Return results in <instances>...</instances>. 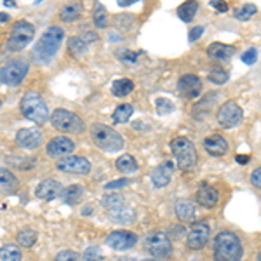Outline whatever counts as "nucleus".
I'll list each match as a JSON object with an SVG mask.
<instances>
[{"mask_svg": "<svg viewBox=\"0 0 261 261\" xmlns=\"http://www.w3.org/2000/svg\"><path fill=\"white\" fill-rule=\"evenodd\" d=\"M197 202L204 207H216L218 202H220V192L214 187L207 183H202L199 188H197Z\"/></svg>", "mask_w": 261, "mask_h": 261, "instance_id": "a211bd4d", "label": "nucleus"}, {"mask_svg": "<svg viewBox=\"0 0 261 261\" xmlns=\"http://www.w3.org/2000/svg\"><path fill=\"white\" fill-rule=\"evenodd\" d=\"M129 181L127 179H117V181H112V183L105 185V190H115V188H122V187H127Z\"/></svg>", "mask_w": 261, "mask_h": 261, "instance_id": "79ce46f5", "label": "nucleus"}, {"mask_svg": "<svg viewBox=\"0 0 261 261\" xmlns=\"http://www.w3.org/2000/svg\"><path fill=\"white\" fill-rule=\"evenodd\" d=\"M91 140L105 151H119L124 148V138L115 129L105 124H94L91 127Z\"/></svg>", "mask_w": 261, "mask_h": 261, "instance_id": "20e7f679", "label": "nucleus"}, {"mask_svg": "<svg viewBox=\"0 0 261 261\" xmlns=\"http://www.w3.org/2000/svg\"><path fill=\"white\" fill-rule=\"evenodd\" d=\"M155 107H157V112L161 115H169V113L174 112V105L171 103L169 99L166 98H157L155 99Z\"/></svg>", "mask_w": 261, "mask_h": 261, "instance_id": "c9c22d12", "label": "nucleus"}, {"mask_svg": "<svg viewBox=\"0 0 261 261\" xmlns=\"http://www.w3.org/2000/svg\"><path fill=\"white\" fill-rule=\"evenodd\" d=\"M138 54H140V53H124V56H125V58H122V60L134 63V61H136V56H138Z\"/></svg>", "mask_w": 261, "mask_h": 261, "instance_id": "49530a36", "label": "nucleus"}, {"mask_svg": "<svg viewBox=\"0 0 261 261\" xmlns=\"http://www.w3.org/2000/svg\"><path fill=\"white\" fill-rule=\"evenodd\" d=\"M103 207L110 214H115V213H119L120 209L125 207V200L119 193H115V195H107L103 199Z\"/></svg>", "mask_w": 261, "mask_h": 261, "instance_id": "bb28decb", "label": "nucleus"}, {"mask_svg": "<svg viewBox=\"0 0 261 261\" xmlns=\"http://www.w3.org/2000/svg\"><path fill=\"white\" fill-rule=\"evenodd\" d=\"M138 242V235L129 230H115L107 237V246L115 251H127Z\"/></svg>", "mask_w": 261, "mask_h": 261, "instance_id": "f8f14e48", "label": "nucleus"}, {"mask_svg": "<svg viewBox=\"0 0 261 261\" xmlns=\"http://www.w3.org/2000/svg\"><path fill=\"white\" fill-rule=\"evenodd\" d=\"M197 11H199V2H185L178 7V16L181 21L190 23V21L195 18Z\"/></svg>", "mask_w": 261, "mask_h": 261, "instance_id": "cd10ccee", "label": "nucleus"}, {"mask_svg": "<svg viewBox=\"0 0 261 261\" xmlns=\"http://www.w3.org/2000/svg\"><path fill=\"white\" fill-rule=\"evenodd\" d=\"M58 169L70 174H89L91 172V162L86 157H75L68 155L58 161Z\"/></svg>", "mask_w": 261, "mask_h": 261, "instance_id": "ddd939ff", "label": "nucleus"}, {"mask_svg": "<svg viewBox=\"0 0 261 261\" xmlns=\"http://www.w3.org/2000/svg\"><path fill=\"white\" fill-rule=\"evenodd\" d=\"M82 14V4L75 2V4H70V6H65L60 12V19L65 21V23H73L81 18Z\"/></svg>", "mask_w": 261, "mask_h": 261, "instance_id": "393cba45", "label": "nucleus"}, {"mask_svg": "<svg viewBox=\"0 0 261 261\" xmlns=\"http://www.w3.org/2000/svg\"><path fill=\"white\" fill-rule=\"evenodd\" d=\"M110 218H112V220H115V221H120V223H127V221H133L134 220V214H133V211H130V209L124 207V209H120L119 213L110 214Z\"/></svg>", "mask_w": 261, "mask_h": 261, "instance_id": "4c0bfd02", "label": "nucleus"}, {"mask_svg": "<svg viewBox=\"0 0 261 261\" xmlns=\"http://www.w3.org/2000/svg\"><path fill=\"white\" fill-rule=\"evenodd\" d=\"M138 2V0H119V6L120 7H125V6H130V4Z\"/></svg>", "mask_w": 261, "mask_h": 261, "instance_id": "09e8293b", "label": "nucleus"}, {"mask_svg": "<svg viewBox=\"0 0 261 261\" xmlns=\"http://www.w3.org/2000/svg\"><path fill=\"white\" fill-rule=\"evenodd\" d=\"M28 63L23 61V60H18V61H11L7 63L6 66L0 68V82L6 84V86H19L21 82L24 81L28 73Z\"/></svg>", "mask_w": 261, "mask_h": 261, "instance_id": "1a4fd4ad", "label": "nucleus"}, {"mask_svg": "<svg viewBox=\"0 0 261 261\" xmlns=\"http://www.w3.org/2000/svg\"><path fill=\"white\" fill-rule=\"evenodd\" d=\"M133 89H134V82L129 81V79H119V81L112 84V92L115 96H119V98L127 96L129 92H133Z\"/></svg>", "mask_w": 261, "mask_h": 261, "instance_id": "c85d7f7f", "label": "nucleus"}, {"mask_svg": "<svg viewBox=\"0 0 261 261\" xmlns=\"http://www.w3.org/2000/svg\"><path fill=\"white\" fill-rule=\"evenodd\" d=\"M115 166L117 171H120L122 174H134L138 171V162L134 161L133 155H122V157L117 159Z\"/></svg>", "mask_w": 261, "mask_h": 261, "instance_id": "a878e982", "label": "nucleus"}, {"mask_svg": "<svg viewBox=\"0 0 261 261\" xmlns=\"http://www.w3.org/2000/svg\"><path fill=\"white\" fill-rule=\"evenodd\" d=\"M68 44H70V53L73 54L75 58H82L84 54L87 53V44L81 37H71L68 40Z\"/></svg>", "mask_w": 261, "mask_h": 261, "instance_id": "2f4dec72", "label": "nucleus"}, {"mask_svg": "<svg viewBox=\"0 0 261 261\" xmlns=\"http://www.w3.org/2000/svg\"><path fill=\"white\" fill-rule=\"evenodd\" d=\"M19 188V181L9 169L0 167V193H14Z\"/></svg>", "mask_w": 261, "mask_h": 261, "instance_id": "4be33fe9", "label": "nucleus"}, {"mask_svg": "<svg viewBox=\"0 0 261 261\" xmlns=\"http://www.w3.org/2000/svg\"><path fill=\"white\" fill-rule=\"evenodd\" d=\"M16 141H18V145L23 146L24 150H35L42 145L44 138H42V134L37 129L24 127V129L18 130V134H16Z\"/></svg>", "mask_w": 261, "mask_h": 261, "instance_id": "dca6fc26", "label": "nucleus"}, {"mask_svg": "<svg viewBox=\"0 0 261 261\" xmlns=\"http://www.w3.org/2000/svg\"><path fill=\"white\" fill-rule=\"evenodd\" d=\"M176 216H178L179 221L188 223L195 218V205L188 200H181L176 204Z\"/></svg>", "mask_w": 261, "mask_h": 261, "instance_id": "b1692460", "label": "nucleus"}, {"mask_svg": "<svg viewBox=\"0 0 261 261\" xmlns=\"http://www.w3.org/2000/svg\"><path fill=\"white\" fill-rule=\"evenodd\" d=\"M19 110L28 120H32L33 124H37V125L45 124L49 119L47 105H45L42 96L37 94V92H27V94L21 98Z\"/></svg>", "mask_w": 261, "mask_h": 261, "instance_id": "7ed1b4c3", "label": "nucleus"}, {"mask_svg": "<svg viewBox=\"0 0 261 261\" xmlns=\"http://www.w3.org/2000/svg\"><path fill=\"white\" fill-rule=\"evenodd\" d=\"M0 107H2V99H0Z\"/></svg>", "mask_w": 261, "mask_h": 261, "instance_id": "864d4df0", "label": "nucleus"}, {"mask_svg": "<svg viewBox=\"0 0 261 261\" xmlns=\"http://www.w3.org/2000/svg\"><path fill=\"white\" fill-rule=\"evenodd\" d=\"M6 21H9V14H0V23H6Z\"/></svg>", "mask_w": 261, "mask_h": 261, "instance_id": "8fccbe9b", "label": "nucleus"}, {"mask_svg": "<svg viewBox=\"0 0 261 261\" xmlns=\"http://www.w3.org/2000/svg\"><path fill=\"white\" fill-rule=\"evenodd\" d=\"M92 19H94V24L98 28H107L108 24V14H107V9H105L103 4H96L94 6V16H92Z\"/></svg>", "mask_w": 261, "mask_h": 261, "instance_id": "72a5a7b5", "label": "nucleus"}, {"mask_svg": "<svg viewBox=\"0 0 261 261\" xmlns=\"http://www.w3.org/2000/svg\"><path fill=\"white\" fill-rule=\"evenodd\" d=\"M244 112L235 101H226L220 107V110L216 113V119L220 122V125H223L225 129L235 127L242 122Z\"/></svg>", "mask_w": 261, "mask_h": 261, "instance_id": "9d476101", "label": "nucleus"}, {"mask_svg": "<svg viewBox=\"0 0 261 261\" xmlns=\"http://www.w3.org/2000/svg\"><path fill=\"white\" fill-rule=\"evenodd\" d=\"M171 151L181 171H190L197 164V151L193 143L185 136H178L171 141Z\"/></svg>", "mask_w": 261, "mask_h": 261, "instance_id": "39448f33", "label": "nucleus"}, {"mask_svg": "<svg viewBox=\"0 0 261 261\" xmlns=\"http://www.w3.org/2000/svg\"><path fill=\"white\" fill-rule=\"evenodd\" d=\"M75 150V143L66 136H58L53 138L47 145V155L53 159H63L68 157L71 151Z\"/></svg>", "mask_w": 261, "mask_h": 261, "instance_id": "4468645a", "label": "nucleus"}, {"mask_svg": "<svg viewBox=\"0 0 261 261\" xmlns=\"http://www.w3.org/2000/svg\"><path fill=\"white\" fill-rule=\"evenodd\" d=\"M18 244L23 247H32L33 244L37 242V231L32 230V228H27V230H21L18 233Z\"/></svg>", "mask_w": 261, "mask_h": 261, "instance_id": "473e14b6", "label": "nucleus"}, {"mask_svg": "<svg viewBox=\"0 0 261 261\" xmlns=\"http://www.w3.org/2000/svg\"><path fill=\"white\" fill-rule=\"evenodd\" d=\"M258 12V9H256V6H252V4H244L242 7H239V9H235V18L241 19V21H247L251 19L252 16Z\"/></svg>", "mask_w": 261, "mask_h": 261, "instance_id": "f704fd0d", "label": "nucleus"}, {"mask_svg": "<svg viewBox=\"0 0 261 261\" xmlns=\"http://www.w3.org/2000/svg\"><path fill=\"white\" fill-rule=\"evenodd\" d=\"M21 258H23V254L14 244H7V246L0 247V261H21Z\"/></svg>", "mask_w": 261, "mask_h": 261, "instance_id": "7c9ffc66", "label": "nucleus"}, {"mask_svg": "<svg viewBox=\"0 0 261 261\" xmlns=\"http://www.w3.org/2000/svg\"><path fill=\"white\" fill-rule=\"evenodd\" d=\"M209 81L218 84V86H221V84H225L226 81H228V73H226L225 70H221V68H216V70H213L211 73H209Z\"/></svg>", "mask_w": 261, "mask_h": 261, "instance_id": "e433bc0d", "label": "nucleus"}, {"mask_svg": "<svg viewBox=\"0 0 261 261\" xmlns=\"http://www.w3.org/2000/svg\"><path fill=\"white\" fill-rule=\"evenodd\" d=\"M237 162L239 164H247L249 162V157H247V155H237Z\"/></svg>", "mask_w": 261, "mask_h": 261, "instance_id": "de8ad7c7", "label": "nucleus"}, {"mask_svg": "<svg viewBox=\"0 0 261 261\" xmlns=\"http://www.w3.org/2000/svg\"><path fill=\"white\" fill-rule=\"evenodd\" d=\"M244 247L241 239L231 231H220L214 237V261H241Z\"/></svg>", "mask_w": 261, "mask_h": 261, "instance_id": "f03ea898", "label": "nucleus"}, {"mask_svg": "<svg viewBox=\"0 0 261 261\" xmlns=\"http://www.w3.org/2000/svg\"><path fill=\"white\" fill-rule=\"evenodd\" d=\"M211 7H214V9H218V11H221V12H226V11H228V4L220 2V0H213V2H211Z\"/></svg>", "mask_w": 261, "mask_h": 261, "instance_id": "a18cd8bd", "label": "nucleus"}, {"mask_svg": "<svg viewBox=\"0 0 261 261\" xmlns=\"http://www.w3.org/2000/svg\"><path fill=\"white\" fill-rule=\"evenodd\" d=\"M143 261H159V259H153V258H148V259H143Z\"/></svg>", "mask_w": 261, "mask_h": 261, "instance_id": "603ef678", "label": "nucleus"}, {"mask_svg": "<svg viewBox=\"0 0 261 261\" xmlns=\"http://www.w3.org/2000/svg\"><path fill=\"white\" fill-rule=\"evenodd\" d=\"M172 178V162H162L161 166H157L153 171H151V181H153L155 187L162 188L167 187L171 183Z\"/></svg>", "mask_w": 261, "mask_h": 261, "instance_id": "aec40b11", "label": "nucleus"}, {"mask_svg": "<svg viewBox=\"0 0 261 261\" xmlns=\"http://www.w3.org/2000/svg\"><path fill=\"white\" fill-rule=\"evenodd\" d=\"M241 60L246 63V65H254L256 60H258V50H256L254 47H251V49H247L246 53L241 56Z\"/></svg>", "mask_w": 261, "mask_h": 261, "instance_id": "a19ab883", "label": "nucleus"}, {"mask_svg": "<svg viewBox=\"0 0 261 261\" xmlns=\"http://www.w3.org/2000/svg\"><path fill=\"white\" fill-rule=\"evenodd\" d=\"M63 39H65V30L60 27H50L49 30L40 37L39 42L33 45V50H32L33 61L49 63L56 56Z\"/></svg>", "mask_w": 261, "mask_h": 261, "instance_id": "f257e3e1", "label": "nucleus"}, {"mask_svg": "<svg viewBox=\"0 0 261 261\" xmlns=\"http://www.w3.org/2000/svg\"><path fill=\"white\" fill-rule=\"evenodd\" d=\"M113 261H130V259H127V258H117V259H113Z\"/></svg>", "mask_w": 261, "mask_h": 261, "instance_id": "3c124183", "label": "nucleus"}, {"mask_svg": "<svg viewBox=\"0 0 261 261\" xmlns=\"http://www.w3.org/2000/svg\"><path fill=\"white\" fill-rule=\"evenodd\" d=\"M235 54V47L233 45H226L221 44V42H214L207 47V56L211 60H218V61H228L233 58Z\"/></svg>", "mask_w": 261, "mask_h": 261, "instance_id": "412c9836", "label": "nucleus"}, {"mask_svg": "<svg viewBox=\"0 0 261 261\" xmlns=\"http://www.w3.org/2000/svg\"><path fill=\"white\" fill-rule=\"evenodd\" d=\"M61 195H63V199H65L66 204L77 205L79 202L86 197V190H84L82 187H79V185H71V187L65 188V190L61 192Z\"/></svg>", "mask_w": 261, "mask_h": 261, "instance_id": "5701e85b", "label": "nucleus"}, {"mask_svg": "<svg viewBox=\"0 0 261 261\" xmlns=\"http://www.w3.org/2000/svg\"><path fill=\"white\" fill-rule=\"evenodd\" d=\"M101 249L96 246H91L87 247L86 251H84V261H101Z\"/></svg>", "mask_w": 261, "mask_h": 261, "instance_id": "ea45409f", "label": "nucleus"}, {"mask_svg": "<svg viewBox=\"0 0 261 261\" xmlns=\"http://www.w3.org/2000/svg\"><path fill=\"white\" fill-rule=\"evenodd\" d=\"M61 183H58L56 179H44L35 188V197H39L42 200H54L56 197L61 195Z\"/></svg>", "mask_w": 261, "mask_h": 261, "instance_id": "f3484780", "label": "nucleus"}, {"mask_svg": "<svg viewBox=\"0 0 261 261\" xmlns=\"http://www.w3.org/2000/svg\"><path fill=\"white\" fill-rule=\"evenodd\" d=\"M50 124H53L54 129L61 130V133H68V134H81L84 133L86 125H84V120L77 113L65 110V108H58L50 113Z\"/></svg>", "mask_w": 261, "mask_h": 261, "instance_id": "423d86ee", "label": "nucleus"}, {"mask_svg": "<svg viewBox=\"0 0 261 261\" xmlns=\"http://www.w3.org/2000/svg\"><path fill=\"white\" fill-rule=\"evenodd\" d=\"M53 261H81V256H79L75 251L66 249V251H60V252H58V254L54 256Z\"/></svg>", "mask_w": 261, "mask_h": 261, "instance_id": "58836bf2", "label": "nucleus"}, {"mask_svg": "<svg viewBox=\"0 0 261 261\" xmlns=\"http://www.w3.org/2000/svg\"><path fill=\"white\" fill-rule=\"evenodd\" d=\"M204 150L209 155H214V157H223L228 151V143L220 134H213V136L204 140Z\"/></svg>", "mask_w": 261, "mask_h": 261, "instance_id": "6ab92c4d", "label": "nucleus"}, {"mask_svg": "<svg viewBox=\"0 0 261 261\" xmlns=\"http://www.w3.org/2000/svg\"><path fill=\"white\" fill-rule=\"evenodd\" d=\"M211 239V228L205 223H195L187 235V246L193 251H199L207 246Z\"/></svg>", "mask_w": 261, "mask_h": 261, "instance_id": "9b49d317", "label": "nucleus"}, {"mask_svg": "<svg viewBox=\"0 0 261 261\" xmlns=\"http://www.w3.org/2000/svg\"><path fill=\"white\" fill-rule=\"evenodd\" d=\"M251 183H252V187H256V188L261 187V169H256L254 172H252Z\"/></svg>", "mask_w": 261, "mask_h": 261, "instance_id": "c03bdc74", "label": "nucleus"}, {"mask_svg": "<svg viewBox=\"0 0 261 261\" xmlns=\"http://www.w3.org/2000/svg\"><path fill=\"white\" fill-rule=\"evenodd\" d=\"M202 33H204V27H195V28H192L190 33H188V40H190V42L199 40L200 37H202Z\"/></svg>", "mask_w": 261, "mask_h": 261, "instance_id": "37998d69", "label": "nucleus"}, {"mask_svg": "<svg viewBox=\"0 0 261 261\" xmlns=\"http://www.w3.org/2000/svg\"><path fill=\"white\" fill-rule=\"evenodd\" d=\"M178 89L183 96H187V98L190 99H195L199 98V94L202 92V81L197 75H183V77H179L178 81Z\"/></svg>", "mask_w": 261, "mask_h": 261, "instance_id": "2eb2a0df", "label": "nucleus"}, {"mask_svg": "<svg viewBox=\"0 0 261 261\" xmlns=\"http://www.w3.org/2000/svg\"><path fill=\"white\" fill-rule=\"evenodd\" d=\"M133 113H134L133 105H120V107L115 108L112 119L115 124H125V122H129V119L133 117Z\"/></svg>", "mask_w": 261, "mask_h": 261, "instance_id": "c756f323", "label": "nucleus"}, {"mask_svg": "<svg viewBox=\"0 0 261 261\" xmlns=\"http://www.w3.org/2000/svg\"><path fill=\"white\" fill-rule=\"evenodd\" d=\"M33 35H35V27L28 21L21 19L12 27L11 35L7 39V49L11 53H19V50L27 49L32 44Z\"/></svg>", "mask_w": 261, "mask_h": 261, "instance_id": "0eeeda50", "label": "nucleus"}, {"mask_svg": "<svg viewBox=\"0 0 261 261\" xmlns=\"http://www.w3.org/2000/svg\"><path fill=\"white\" fill-rule=\"evenodd\" d=\"M145 249L157 259H166L172 254V242L164 231H150L145 237Z\"/></svg>", "mask_w": 261, "mask_h": 261, "instance_id": "6e6552de", "label": "nucleus"}]
</instances>
